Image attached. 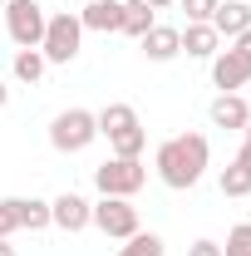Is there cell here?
Masks as SVG:
<instances>
[{"mask_svg": "<svg viewBox=\"0 0 251 256\" xmlns=\"http://www.w3.org/2000/svg\"><path fill=\"white\" fill-rule=\"evenodd\" d=\"M0 5H10V0H0Z\"/></svg>", "mask_w": 251, "mask_h": 256, "instance_id": "4dcf8cb0", "label": "cell"}, {"mask_svg": "<svg viewBox=\"0 0 251 256\" xmlns=\"http://www.w3.org/2000/svg\"><path fill=\"white\" fill-rule=\"evenodd\" d=\"M44 69H50V60H44L40 50H15V60H10V74H15L20 84H40Z\"/></svg>", "mask_w": 251, "mask_h": 256, "instance_id": "2e32d148", "label": "cell"}, {"mask_svg": "<svg viewBox=\"0 0 251 256\" xmlns=\"http://www.w3.org/2000/svg\"><path fill=\"white\" fill-rule=\"evenodd\" d=\"M212 84H217V94H242L251 84V60L246 54H236L232 44L212 54Z\"/></svg>", "mask_w": 251, "mask_h": 256, "instance_id": "ba28073f", "label": "cell"}, {"mask_svg": "<svg viewBox=\"0 0 251 256\" xmlns=\"http://www.w3.org/2000/svg\"><path fill=\"white\" fill-rule=\"evenodd\" d=\"M138 50H143V60H153V64H172L182 54V30L178 25H153L138 40Z\"/></svg>", "mask_w": 251, "mask_h": 256, "instance_id": "30bf717a", "label": "cell"}, {"mask_svg": "<svg viewBox=\"0 0 251 256\" xmlns=\"http://www.w3.org/2000/svg\"><path fill=\"white\" fill-rule=\"evenodd\" d=\"M89 226H98L108 242H128L133 232H138V207H133V197H98L94 207H89Z\"/></svg>", "mask_w": 251, "mask_h": 256, "instance_id": "8992f818", "label": "cell"}, {"mask_svg": "<svg viewBox=\"0 0 251 256\" xmlns=\"http://www.w3.org/2000/svg\"><path fill=\"white\" fill-rule=\"evenodd\" d=\"M5 104H10V89H5V79H0V108H5Z\"/></svg>", "mask_w": 251, "mask_h": 256, "instance_id": "83f0119b", "label": "cell"}, {"mask_svg": "<svg viewBox=\"0 0 251 256\" xmlns=\"http://www.w3.org/2000/svg\"><path fill=\"white\" fill-rule=\"evenodd\" d=\"M89 207H94L89 197H79V192H60V197L50 202V226H60V232L74 236V232L89 226Z\"/></svg>", "mask_w": 251, "mask_h": 256, "instance_id": "9c48e42d", "label": "cell"}, {"mask_svg": "<svg viewBox=\"0 0 251 256\" xmlns=\"http://www.w3.org/2000/svg\"><path fill=\"white\" fill-rule=\"evenodd\" d=\"M212 30H217L222 40H236L242 30H251V0H217Z\"/></svg>", "mask_w": 251, "mask_h": 256, "instance_id": "7c38bea8", "label": "cell"}, {"mask_svg": "<svg viewBox=\"0 0 251 256\" xmlns=\"http://www.w3.org/2000/svg\"><path fill=\"white\" fill-rule=\"evenodd\" d=\"M143 5H153V10H172L178 0H143Z\"/></svg>", "mask_w": 251, "mask_h": 256, "instance_id": "484cf974", "label": "cell"}, {"mask_svg": "<svg viewBox=\"0 0 251 256\" xmlns=\"http://www.w3.org/2000/svg\"><path fill=\"white\" fill-rule=\"evenodd\" d=\"M44 5L40 0H10L5 5V34H10V44L15 50H40V40H44Z\"/></svg>", "mask_w": 251, "mask_h": 256, "instance_id": "52a82bcc", "label": "cell"}, {"mask_svg": "<svg viewBox=\"0 0 251 256\" xmlns=\"http://www.w3.org/2000/svg\"><path fill=\"white\" fill-rule=\"evenodd\" d=\"M118 256H168V246H162L158 232H143V226H138L124 246H118Z\"/></svg>", "mask_w": 251, "mask_h": 256, "instance_id": "ac0fdd59", "label": "cell"}, {"mask_svg": "<svg viewBox=\"0 0 251 256\" xmlns=\"http://www.w3.org/2000/svg\"><path fill=\"white\" fill-rule=\"evenodd\" d=\"M20 207V232H44L50 226V202L44 197H15Z\"/></svg>", "mask_w": 251, "mask_h": 256, "instance_id": "e0dca14e", "label": "cell"}, {"mask_svg": "<svg viewBox=\"0 0 251 256\" xmlns=\"http://www.w3.org/2000/svg\"><path fill=\"white\" fill-rule=\"evenodd\" d=\"M158 25V10L153 5H143V0H124V20H118V34L128 40H143V34Z\"/></svg>", "mask_w": 251, "mask_h": 256, "instance_id": "5bb4252c", "label": "cell"}, {"mask_svg": "<svg viewBox=\"0 0 251 256\" xmlns=\"http://www.w3.org/2000/svg\"><path fill=\"white\" fill-rule=\"evenodd\" d=\"M207 162H212V143L202 138V133H178V138H162L153 153V172L162 188L172 192H188L202 182V172H207Z\"/></svg>", "mask_w": 251, "mask_h": 256, "instance_id": "6da1fadb", "label": "cell"}, {"mask_svg": "<svg viewBox=\"0 0 251 256\" xmlns=\"http://www.w3.org/2000/svg\"><path fill=\"white\" fill-rule=\"evenodd\" d=\"M64 5H74V0H64Z\"/></svg>", "mask_w": 251, "mask_h": 256, "instance_id": "f546056e", "label": "cell"}, {"mask_svg": "<svg viewBox=\"0 0 251 256\" xmlns=\"http://www.w3.org/2000/svg\"><path fill=\"white\" fill-rule=\"evenodd\" d=\"M0 256H15V246H10V236H0Z\"/></svg>", "mask_w": 251, "mask_h": 256, "instance_id": "4316f807", "label": "cell"}, {"mask_svg": "<svg viewBox=\"0 0 251 256\" xmlns=\"http://www.w3.org/2000/svg\"><path fill=\"white\" fill-rule=\"evenodd\" d=\"M222 256H251V222H236L232 232H226V246H222Z\"/></svg>", "mask_w": 251, "mask_h": 256, "instance_id": "ffe728a7", "label": "cell"}, {"mask_svg": "<svg viewBox=\"0 0 251 256\" xmlns=\"http://www.w3.org/2000/svg\"><path fill=\"white\" fill-rule=\"evenodd\" d=\"M118 20H124V0H84L79 10V25L94 34H118Z\"/></svg>", "mask_w": 251, "mask_h": 256, "instance_id": "8fae6325", "label": "cell"}, {"mask_svg": "<svg viewBox=\"0 0 251 256\" xmlns=\"http://www.w3.org/2000/svg\"><path fill=\"white\" fill-rule=\"evenodd\" d=\"M232 50H236V54H246V60H251V30H242V34H236V40H232Z\"/></svg>", "mask_w": 251, "mask_h": 256, "instance_id": "cb8c5ba5", "label": "cell"}, {"mask_svg": "<svg viewBox=\"0 0 251 256\" xmlns=\"http://www.w3.org/2000/svg\"><path fill=\"white\" fill-rule=\"evenodd\" d=\"M182 10H188V25H212V10H217V0H178Z\"/></svg>", "mask_w": 251, "mask_h": 256, "instance_id": "44dd1931", "label": "cell"}, {"mask_svg": "<svg viewBox=\"0 0 251 256\" xmlns=\"http://www.w3.org/2000/svg\"><path fill=\"white\" fill-rule=\"evenodd\" d=\"M20 232V207L15 197H0V236H15Z\"/></svg>", "mask_w": 251, "mask_h": 256, "instance_id": "7402d4cb", "label": "cell"}, {"mask_svg": "<svg viewBox=\"0 0 251 256\" xmlns=\"http://www.w3.org/2000/svg\"><path fill=\"white\" fill-rule=\"evenodd\" d=\"M188 256H222V242H207V236H202V242L188 246Z\"/></svg>", "mask_w": 251, "mask_h": 256, "instance_id": "603a6c76", "label": "cell"}, {"mask_svg": "<svg viewBox=\"0 0 251 256\" xmlns=\"http://www.w3.org/2000/svg\"><path fill=\"white\" fill-rule=\"evenodd\" d=\"M94 188L98 197H138L148 188V168L143 158H108L94 168Z\"/></svg>", "mask_w": 251, "mask_h": 256, "instance_id": "5b68a950", "label": "cell"}, {"mask_svg": "<svg viewBox=\"0 0 251 256\" xmlns=\"http://www.w3.org/2000/svg\"><path fill=\"white\" fill-rule=\"evenodd\" d=\"M246 143H251V118H246Z\"/></svg>", "mask_w": 251, "mask_h": 256, "instance_id": "f1b7e54d", "label": "cell"}, {"mask_svg": "<svg viewBox=\"0 0 251 256\" xmlns=\"http://www.w3.org/2000/svg\"><path fill=\"white\" fill-rule=\"evenodd\" d=\"M217 182H222V197H251V172L242 162H226Z\"/></svg>", "mask_w": 251, "mask_h": 256, "instance_id": "d6986e66", "label": "cell"}, {"mask_svg": "<svg viewBox=\"0 0 251 256\" xmlns=\"http://www.w3.org/2000/svg\"><path fill=\"white\" fill-rule=\"evenodd\" d=\"M217 50H222V34L212 25H188L182 30V54L188 60H212Z\"/></svg>", "mask_w": 251, "mask_h": 256, "instance_id": "9a60e30c", "label": "cell"}, {"mask_svg": "<svg viewBox=\"0 0 251 256\" xmlns=\"http://www.w3.org/2000/svg\"><path fill=\"white\" fill-rule=\"evenodd\" d=\"M98 138V118L94 108H60L50 118V148L54 153H84Z\"/></svg>", "mask_w": 251, "mask_h": 256, "instance_id": "3957f363", "label": "cell"}, {"mask_svg": "<svg viewBox=\"0 0 251 256\" xmlns=\"http://www.w3.org/2000/svg\"><path fill=\"white\" fill-rule=\"evenodd\" d=\"M236 162H242V168L251 172V143H242V153H236Z\"/></svg>", "mask_w": 251, "mask_h": 256, "instance_id": "d4e9b609", "label": "cell"}, {"mask_svg": "<svg viewBox=\"0 0 251 256\" xmlns=\"http://www.w3.org/2000/svg\"><path fill=\"white\" fill-rule=\"evenodd\" d=\"M94 118H98V138H108L114 158H143L148 128H143V118H138L133 104H104Z\"/></svg>", "mask_w": 251, "mask_h": 256, "instance_id": "7a4b0ae2", "label": "cell"}, {"mask_svg": "<svg viewBox=\"0 0 251 256\" xmlns=\"http://www.w3.org/2000/svg\"><path fill=\"white\" fill-rule=\"evenodd\" d=\"M207 118H212V128H246L251 104L242 94H217V98H212V108H207Z\"/></svg>", "mask_w": 251, "mask_h": 256, "instance_id": "4fadbf2b", "label": "cell"}, {"mask_svg": "<svg viewBox=\"0 0 251 256\" xmlns=\"http://www.w3.org/2000/svg\"><path fill=\"white\" fill-rule=\"evenodd\" d=\"M79 44H84V25L74 10H54L44 20V40H40V54L50 64H74L79 60Z\"/></svg>", "mask_w": 251, "mask_h": 256, "instance_id": "277c9868", "label": "cell"}]
</instances>
